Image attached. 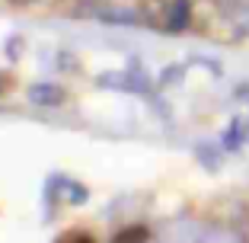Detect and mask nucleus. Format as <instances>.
<instances>
[{
    "instance_id": "1",
    "label": "nucleus",
    "mask_w": 249,
    "mask_h": 243,
    "mask_svg": "<svg viewBox=\"0 0 249 243\" xmlns=\"http://www.w3.org/2000/svg\"><path fill=\"white\" fill-rule=\"evenodd\" d=\"M192 22V3L189 0H169L166 3V16H163V26L169 32H182Z\"/></svg>"
},
{
    "instance_id": "2",
    "label": "nucleus",
    "mask_w": 249,
    "mask_h": 243,
    "mask_svg": "<svg viewBox=\"0 0 249 243\" xmlns=\"http://www.w3.org/2000/svg\"><path fill=\"white\" fill-rule=\"evenodd\" d=\"M29 99L36 106H61L67 99V93H64V87H58V83H32Z\"/></svg>"
},
{
    "instance_id": "3",
    "label": "nucleus",
    "mask_w": 249,
    "mask_h": 243,
    "mask_svg": "<svg viewBox=\"0 0 249 243\" xmlns=\"http://www.w3.org/2000/svg\"><path fill=\"white\" fill-rule=\"evenodd\" d=\"M246 138H249V125L243 122V118H233V122H230V128H227V134H224V141H220V144H224V150H240V144H243Z\"/></svg>"
},
{
    "instance_id": "4",
    "label": "nucleus",
    "mask_w": 249,
    "mask_h": 243,
    "mask_svg": "<svg viewBox=\"0 0 249 243\" xmlns=\"http://www.w3.org/2000/svg\"><path fill=\"white\" fill-rule=\"evenodd\" d=\"M201 243H246V237L236 234V230H230V227H214V230L205 234Z\"/></svg>"
},
{
    "instance_id": "5",
    "label": "nucleus",
    "mask_w": 249,
    "mask_h": 243,
    "mask_svg": "<svg viewBox=\"0 0 249 243\" xmlns=\"http://www.w3.org/2000/svg\"><path fill=\"white\" fill-rule=\"evenodd\" d=\"M54 243H96L89 234H83V230H67L64 237H58Z\"/></svg>"
},
{
    "instance_id": "6",
    "label": "nucleus",
    "mask_w": 249,
    "mask_h": 243,
    "mask_svg": "<svg viewBox=\"0 0 249 243\" xmlns=\"http://www.w3.org/2000/svg\"><path fill=\"white\" fill-rule=\"evenodd\" d=\"M144 237H147V230L144 227H138V230H124V234H118L115 237V243H141V240H144Z\"/></svg>"
},
{
    "instance_id": "7",
    "label": "nucleus",
    "mask_w": 249,
    "mask_h": 243,
    "mask_svg": "<svg viewBox=\"0 0 249 243\" xmlns=\"http://www.w3.org/2000/svg\"><path fill=\"white\" fill-rule=\"evenodd\" d=\"M198 157H201V160H205V167L208 169H217V154H214V150H211V144H201V148H198Z\"/></svg>"
},
{
    "instance_id": "8",
    "label": "nucleus",
    "mask_w": 249,
    "mask_h": 243,
    "mask_svg": "<svg viewBox=\"0 0 249 243\" xmlns=\"http://www.w3.org/2000/svg\"><path fill=\"white\" fill-rule=\"evenodd\" d=\"M13 7H32V3H38V0H10Z\"/></svg>"
}]
</instances>
